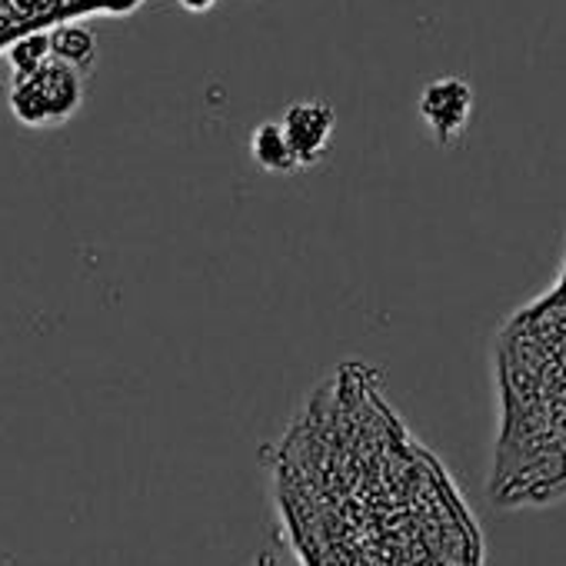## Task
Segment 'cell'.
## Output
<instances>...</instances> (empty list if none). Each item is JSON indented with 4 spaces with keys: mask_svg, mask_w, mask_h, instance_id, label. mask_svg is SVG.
Wrapping results in <instances>:
<instances>
[{
    "mask_svg": "<svg viewBox=\"0 0 566 566\" xmlns=\"http://www.w3.org/2000/svg\"><path fill=\"white\" fill-rule=\"evenodd\" d=\"M84 74L71 64L48 57L38 71L11 77L8 104L14 117L31 130H51L67 124L84 104Z\"/></svg>",
    "mask_w": 566,
    "mask_h": 566,
    "instance_id": "3957f363",
    "label": "cell"
},
{
    "mask_svg": "<svg viewBox=\"0 0 566 566\" xmlns=\"http://www.w3.org/2000/svg\"><path fill=\"white\" fill-rule=\"evenodd\" d=\"M273 486L304 566H470L467 516L443 470L360 377L294 423Z\"/></svg>",
    "mask_w": 566,
    "mask_h": 566,
    "instance_id": "6da1fadb",
    "label": "cell"
},
{
    "mask_svg": "<svg viewBox=\"0 0 566 566\" xmlns=\"http://www.w3.org/2000/svg\"><path fill=\"white\" fill-rule=\"evenodd\" d=\"M48 57H51V34H24V38H18L8 48L11 77H21V74L38 71Z\"/></svg>",
    "mask_w": 566,
    "mask_h": 566,
    "instance_id": "ba28073f",
    "label": "cell"
},
{
    "mask_svg": "<svg viewBox=\"0 0 566 566\" xmlns=\"http://www.w3.org/2000/svg\"><path fill=\"white\" fill-rule=\"evenodd\" d=\"M260 566H276V563H273V556H263V559H260Z\"/></svg>",
    "mask_w": 566,
    "mask_h": 566,
    "instance_id": "30bf717a",
    "label": "cell"
},
{
    "mask_svg": "<svg viewBox=\"0 0 566 566\" xmlns=\"http://www.w3.org/2000/svg\"><path fill=\"white\" fill-rule=\"evenodd\" d=\"M493 377L500 493L566 490V260L553 287L500 327Z\"/></svg>",
    "mask_w": 566,
    "mask_h": 566,
    "instance_id": "7a4b0ae2",
    "label": "cell"
},
{
    "mask_svg": "<svg viewBox=\"0 0 566 566\" xmlns=\"http://www.w3.org/2000/svg\"><path fill=\"white\" fill-rule=\"evenodd\" d=\"M280 127L287 134V144L297 157V167H314L324 160V154L334 144L337 134V111L331 101L321 97H304L287 104L280 117Z\"/></svg>",
    "mask_w": 566,
    "mask_h": 566,
    "instance_id": "5b68a950",
    "label": "cell"
},
{
    "mask_svg": "<svg viewBox=\"0 0 566 566\" xmlns=\"http://www.w3.org/2000/svg\"><path fill=\"white\" fill-rule=\"evenodd\" d=\"M250 157L263 174H294L297 157L287 144V134H283L280 120H263L253 127L250 134Z\"/></svg>",
    "mask_w": 566,
    "mask_h": 566,
    "instance_id": "8992f818",
    "label": "cell"
},
{
    "mask_svg": "<svg viewBox=\"0 0 566 566\" xmlns=\"http://www.w3.org/2000/svg\"><path fill=\"white\" fill-rule=\"evenodd\" d=\"M51 34V57L71 64L74 71H81L84 77H91V71L97 67V38L91 28L84 24H61Z\"/></svg>",
    "mask_w": 566,
    "mask_h": 566,
    "instance_id": "52a82bcc",
    "label": "cell"
},
{
    "mask_svg": "<svg viewBox=\"0 0 566 566\" xmlns=\"http://www.w3.org/2000/svg\"><path fill=\"white\" fill-rule=\"evenodd\" d=\"M473 107H476L473 84L457 74L433 77L417 97V114L437 147H453L467 134L473 120Z\"/></svg>",
    "mask_w": 566,
    "mask_h": 566,
    "instance_id": "277c9868",
    "label": "cell"
},
{
    "mask_svg": "<svg viewBox=\"0 0 566 566\" xmlns=\"http://www.w3.org/2000/svg\"><path fill=\"white\" fill-rule=\"evenodd\" d=\"M213 4H217V0H180V8L190 11V14H203V11H210Z\"/></svg>",
    "mask_w": 566,
    "mask_h": 566,
    "instance_id": "9c48e42d",
    "label": "cell"
}]
</instances>
